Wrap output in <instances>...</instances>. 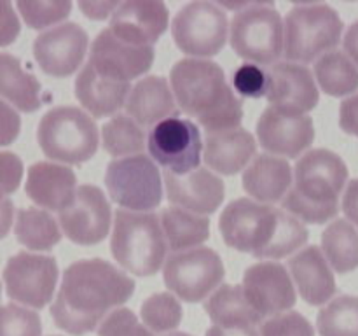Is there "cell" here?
<instances>
[{"label":"cell","instance_id":"obj_4","mask_svg":"<svg viewBox=\"0 0 358 336\" xmlns=\"http://www.w3.org/2000/svg\"><path fill=\"white\" fill-rule=\"evenodd\" d=\"M348 168L339 154L313 149L299 158L294 168V186L283 200V209L301 223L324 224L339 212Z\"/></svg>","mask_w":358,"mask_h":336},{"label":"cell","instance_id":"obj_39","mask_svg":"<svg viewBox=\"0 0 358 336\" xmlns=\"http://www.w3.org/2000/svg\"><path fill=\"white\" fill-rule=\"evenodd\" d=\"M261 336H315L311 322L299 312H285L276 317L266 318L259 326Z\"/></svg>","mask_w":358,"mask_h":336},{"label":"cell","instance_id":"obj_43","mask_svg":"<svg viewBox=\"0 0 358 336\" xmlns=\"http://www.w3.org/2000/svg\"><path fill=\"white\" fill-rule=\"evenodd\" d=\"M17 35H20V20L14 14L10 2H3L2 18H0V46L6 48L13 44Z\"/></svg>","mask_w":358,"mask_h":336},{"label":"cell","instance_id":"obj_10","mask_svg":"<svg viewBox=\"0 0 358 336\" xmlns=\"http://www.w3.org/2000/svg\"><path fill=\"white\" fill-rule=\"evenodd\" d=\"M229 21L220 4L196 0L177 10L171 21V35L185 55L208 59L219 55L227 42Z\"/></svg>","mask_w":358,"mask_h":336},{"label":"cell","instance_id":"obj_23","mask_svg":"<svg viewBox=\"0 0 358 336\" xmlns=\"http://www.w3.org/2000/svg\"><path fill=\"white\" fill-rule=\"evenodd\" d=\"M287 266L301 298L308 304L322 307L334 298L338 286L331 265L320 247L308 245L303 251L294 254Z\"/></svg>","mask_w":358,"mask_h":336},{"label":"cell","instance_id":"obj_42","mask_svg":"<svg viewBox=\"0 0 358 336\" xmlns=\"http://www.w3.org/2000/svg\"><path fill=\"white\" fill-rule=\"evenodd\" d=\"M0 167H2V192L9 196L10 192L20 188L21 177H23V161L13 153H0Z\"/></svg>","mask_w":358,"mask_h":336},{"label":"cell","instance_id":"obj_19","mask_svg":"<svg viewBox=\"0 0 358 336\" xmlns=\"http://www.w3.org/2000/svg\"><path fill=\"white\" fill-rule=\"evenodd\" d=\"M163 181L168 202L199 216H208L219 210L226 196L222 178L208 168L199 167L184 175L164 170Z\"/></svg>","mask_w":358,"mask_h":336},{"label":"cell","instance_id":"obj_49","mask_svg":"<svg viewBox=\"0 0 358 336\" xmlns=\"http://www.w3.org/2000/svg\"><path fill=\"white\" fill-rule=\"evenodd\" d=\"M205 336H261L259 331L252 326L247 328H222V326H212L208 328Z\"/></svg>","mask_w":358,"mask_h":336},{"label":"cell","instance_id":"obj_14","mask_svg":"<svg viewBox=\"0 0 358 336\" xmlns=\"http://www.w3.org/2000/svg\"><path fill=\"white\" fill-rule=\"evenodd\" d=\"M241 286L248 303L264 321L290 312L297 301L292 276L280 262L252 265L245 272Z\"/></svg>","mask_w":358,"mask_h":336},{"label":"cell","instance_id":"obj_12","mask_svg":"<svg viewBox=\"0 0 358 336\" xmlns=\"http://www.w3.org/2000/svg\"><path fill=\"white\" fill-rule=\"evenodd\" d=\"M2 279L10 300L27 308H44L55 296L58 262L48 254L20 252L7 259Z\"/></svg>","mask_w":358,"mask_h":336},{"label":"cell","instance_id":"obj_29","mask_svg":"<svg viewBox=\"0 0 358 336\" xmlns=\"http://www.w3.org/2000/svg\"><path fill=\"white\" fill-rule=\"evenodd\" d=\"M0 94L3 102L21 112L41 108V84L34 74L27 72L17 58L9 52L0 55Z\"/></svg>","mask_w":358,"mask_h":336},{"label":"cell","instance_id":"obj_1","mask_svg":"<svg viewBox=\"0 0 358 336\" xmlns=\"http://www.w3.org/2000/svg\"><path fill=\"white\" fill-rule=\"evenodd\" d=\"M135 293V280L105 259H80L63 272L51 317L73 336L94 331Z\"/></svg>","mask_w":358,"mask_h":336},{"label":"cell","instance_id":"obj_2","mask_svg":"<svg viewBox=\"0 0 358 336\" xmlns=\"http://www.w3.org/2000/svg\"><path fill=\"white\" fill-rule=\"evenodd\" d=\"M219 230L227 247L257 259H282L303 251L310 231L287 210L250 198L233 200L222 210Z\"/></svg>","mask_w":358,"mask_h":336},{"label":"cell","instance_id":"obj_3","mask_svg":"<svg viewBox=\"0 0 358 336\" xmlns=\"http://www.w3.org/2000/svg\"><path fill=\"white\" fill-rule=\"evenodd\" d=\"M170 86L182 112L196 118L206 133L240 128L243 102L227 84L226 72L213 59L184 58L171 66Z\"/></svg>","mask_w":358,"mask_h":336},{"label":"cell","instance_id":"obj_47","mask_svg":"<svg viewBox=\"0 0 358 336\" xmlns=\"http://www.w3.org/2000/svg\"><path fill=\"white\" fill-rule=\"evenodd\" d=\"M341 209L345 212L346 219L358 230V177L348 182L343 195Z\"/></svg>","mask_w":358,"mask_h":336},{"label":"cell","instance_id":"obj_13","mask_svg":"<svg viewBox=\"0 0 358 336\" xmlns=\"http://www.w3.org/2000/svg\"><path fill=\"white\" fill-rule=\"evenodd\" d=\"M199 128L189 119L171 118L154 126L147 136L150 158L164 170L184 175L199 168L203 154Z\"/></svg>","mask_w":358,"mask_h":336},{"label":"cell","instance_id":"obj_51","mask_svg":"<svg viewBox=\"0 0 358 336\" xmlns=\"http://www.w3.org/2000/svg\"><path fill=\"white\" fill-rule=\"evenodd\" d=\"M166 336H191V335H189V332H170V335Z\"/></svg>","mask_w":358,"mask_h":336},{"label":"cell","instance_id":"obj_8","mask_svg":"<svg viewBox=\"0 0 358 336\" xmlns=\"http://www.w3.org/2000/svg\"><path fill=\"white\" fill-rule=\"evenodd\" d=\"M37 142L49 160L79 164L96 153L98 126L80 108L55 107L38 121Z\"/></svg>","mask_w":358,"mask_h":336},{"label":"cell","instance_id":"obj_6","mask_svg":"<svg viewBox=\"0 0 358 336\" xmlns=\"http://www.w3.org/2000/svg\"><path fill=\"white\" fill-rule=\"evenodd\" d=\"M285 49L290 63L317 62L341 42L345 23L329 4H301L285 14Z\"/></svg>","mask_w":358,"mask_h":336},{"label":"cell","instance_id":"obj_22","mask_svg":"<svg viewBox=\"0 0 358 336\" xmlns=\"http://www.w3.org/2000/svg\"><path fill=\"white\" fill-rule=\"evenodd\" d=\"M77 178L72 168L65 164L38 161L28 168L24 191L38 206L55 212H65L76 203Z\"/></svg>","mask_w":358,"mask_h":336},{"label":"cell","instance_id":"obj_37","mask_svg":"<svg viewBox=\"0 0 358 336\" xmlns=\"http://www.w3.org/2000/svg\"><path fill=\"white\" fill-rule=\"evenodd\" d=\"M16 9L20 10L24 23L34 30L58 27L63 20H66L72 10V2L66 0H20L16 2Z\"/></svg>","mask_w":358,"mask_h":336},{"label":"cell","instance_id":"obj_36","mask_svg":"<svg viewBox=\"0 0 358 336\" xmlns=\"http://www.w3.org/2000/svg\"><path fill=\"white\" fill-rule=\"evenodd\" d=\"M140 317L152 332L170 335L180 326L184 310H182L180 301L173 294L156 293L143 301L140 308Z\"/></svg>","mask_w":358,"mask_h":336},{"label":"cell","instance_id":"obj_27","mask_svg":"<svg viewBox=\"0 0 358 336\" xmlns=\"http://www.w3.org/2000/svg\"><path fill=\"white\" fill-rule=\"evenodd\" d=\"M243 189L259 203H278L292 189V167L273 154H259L243 172Z\"/></svg>","mask_w":358,"mask_h":336},{"label":"cell","instance_id":"obj_9","mask_svg":"<svg viewBox=\"0 0 358 336\" xmlns=\"http://www.w3.org/2000/svg\"><path fill=\"white\" fill-rule=\"evenodd\" d=\"M163 177L145 154L121 158L107 164L105 186L112 202L122 210L150 212L163 200Z\"/></svg>","mask_w":358,"mask_h":336},{"label":"cell","instance_id":"obj_25","mask_svg":"<svg viewBox=\"0 0 358 336\" xmlns=\"http://www.w3.org/2000/svg\"><path fill=\"white\" fill-rule=\"evenodd\" d=\"M126 112L140 126H157L166 119L177 118V100L168 80L149 76L133 86L126 102Z\"/></svg>","mask_w":358,"mask_h":336},{"label":"cell","instance_id":"obj_44","mask_svg":"<svg viewBox=\"0 0 358 336\" xmlns=\"http://www.w3.org/2000/svg\"><path fill=\"white\" fill-rule=\"evenodd\" d=\"M339 126L348 135L358 136V93L341 102V107H339Z\"/></svg>","mask_w":358,"mask_h":336},{"label":"cell","instance_id":"obj_34","mask_svg":"<svg viewBox=\"0 0 358 336\" xmlns=\"http://www.w3.org/2000/svg\"><path fill=\"white\" fill-rule=\"evenodd\" d=\"M101 144L110 156L128 158L142 154L147 139L135 119L128 114H117L101 126Z\"/></svg>","mask_w":358,"mask_h":336},{"label":"cell","instance_id":"obj_15","mask_svg":"<svg viewBox=\"0 0 358 336\" xmlns=\"http://www.w3.org/2000/svg\"><path fill=\"white\" fill-rule=\"evenodd\" d=\"M257 140L266 153L280 158L306 154L315 140L313 119L308 114L266 107L257 121Z\"/></svg>","mask_w":358,"mask_h":336},{"label":"cell","instance_id":"obj_41","mask_svg":"<svg viewBox=\"0 0 358 336\" xmlns=\"http://www.w3.org/2000/svg\"><path fill=\"white\" fill-rule=\"evenodd\" d=\"M98 336H154L129 308H117L98 328Z\"/></svg>","mask_w":358,"mask_h":336},{"label":"cell","instance_id":"obj_21","mask_svg":"<svg viewBox=\"0 0 358 336\" xmlns=\"http://www.w3.org/2000/svg\"><path fill=\"white\" fill-rule=\"evenodd\" d=\"M110 31L133 46H152L168 28V7L159 0H126L110 18Z\"/></svg>","mask_w":358,"mask_h":336},{"label":"cell","instance_id":"obj_24","mask_svg":"<svg viewBox=\"0 0 358 336\" xmlns=\"http://www.w3.org/2000/svg\"><path fill=\"white\" fill-rule=\"evenodd\" d=\"M257 142L245 128L227 130L220 133H206L203 158L213 172L222 175H234L247 170L248 163L255 160Z\"/></svg>","mask_w":358,"mask_h":336},{"label":"cell","instance_id":"obj_32","mask_svg":"<svg viewBox=\"0 0 358 336\" xmlns=\"http://www.w3.org/2000/svg\"><path fill=\"white\" fill-rule=\"evenodd\" d=\"M322 251L336 273L358 268V231L350 220L336 219L322 233Z\"/></svg>","mask_w":358,"mask_h":336},{"label":"cell","instance_id":"obj_46","mask_svg":"<svg viewBox=\"0 0 358 336\" xmlns=\"http://www.w3.org/2000/svg\"><path fill=\"white\" fill-rule=\"evenodd\" d=\"M0 111H2V140H0V144H2V146H9V144H13L14 140L17 139V135H20V115H17L16 111L3 100L2 104H0Z\"/></svg>","mask_w":358,"mask_h":336},{"label":"cell","instance_id":"obj_7","mask_svg":"<svg viewBox=\"0 0 358 336\" xmlns=\"http://www.w3.org/2000/svg\"><path fill=\"white\" fill-rule=\"evenodd\" d=\"M229 42L240 58L276 65L285 49V24L271 2H248L231 20Z\"/></svg>","mask_w":358,"mask_h":336},{"label":"cell","instance_id":"obj_40","mask_svg":"<svg viewBox=\"0 0 358 336\" xmlns=\"http://www.w3.org/2000/svg\"><path fill=\"white\" fill-rule=\"evenodd\" d=\"M233 86L245 98H266L269 90V74L255 63H243L233 76Z\"/></svg>","mask_w":358,"mask_h":336},{"label":"cell","instance_id":"obj_35","mask_svg":"<svg viewBox=\"0 0 358 336\" xmlns=\"http://www.w3.org/2000/svg\"><path fill=\"white\" fill-rule=\"evenodd\" d=\"M317 329L320 336H358V298L343 294L320 308Z\"/></svg>","mask_w":358,"mask_h":336},{"label":"cell","instance_id":"obj_30","mask_svg":"<svg viewBox=\"0 0 358 336\" xmlns=\"http://www.w3.org/2000/svg\"><path fill=\"white\" fill-rule=\"evenodd\" d=\"M161 226L168 247L173 252L191 251L205 244L210 237V220L206 216L189 212L180 206H170L159 214Z\"/></svg>","mask_w":358,"mask_h":336},{"label":"cell","instance_id":"obj_17","mask_svg":"<svg viewBox=\"0 0 358 336\" xmlns=\"http://www.w3.org/2000/svg\"><path fill=\"white\" fill-rule=\"evenodd\" d=\"M112 224V210L100 188L83 184L70 209L59 214V226L70 241L77 245H94L107 238Z\"/></svg>","mask_w":358,"mask_h":336},{"label":"cell","instance_id":"obj_20","mask_svg":"<svg viewBox=\"0 0 358 336\" xmlns=\"http://www.w3.org/2000/svg\"><path fill=\"white\" fill-rule=\"evenodd\" d=\"M269 105L282 111L308 114L318 105V84L311 70L299 63H276L268 70Z\"/></svg>","mask_w":358,"mask_h":336},{"label":"cell","instance_id":"obj_18","mask_svg":"<svg viewBox=\"0 0 358 336\" xmlns=\"http://www.w3.org/2000/svg\"><path fill=\"white\" fill-rule=\"evenodd\" d=\"M90 46L86 30L77 23H63L44 30L34 42L35 62L52 77H69L79 70Z\"/></svg>","mask_w":358,"mask_h":336},{"label":"cell","instance_id":"obj_28","mask_svg":"<svg viewBox=\"0 0 358 336\" xmlns=\"http://www.w3.org/2000/svg\"><path fill=\"white\" fill-rule=\"evenodd\" d=\"M205 312L212 318L213 326L222 328H257L264 322V318L248 303L243 286L233 284H222L205 301Z\"/></svg>","mask_w":358,"mask_h":336},{"label":"cell","instance_id":"obj_45","mask_svg":"<svg viewBox=\"0 0 358 336\" xmlns=\"http://www.w3.org/2000/svg\"><path fill=\"white\" fill-rule=\"evenodd\" d=\"M119 4L121 2H114V0H98V2L96 0H80L79 9L90 20L103 21L107 18H112Z\"/></svg>","mask_w":358,"mask_h":336},{"label":"cell","instance_id":"obj_16","mask_svg":"<svg viewBox=\"0 0 358 336\" xmlns=\"http://www.w3.org/2000/svg\"><path fill=\"white\" fill-rule=\"evenodd\" d=\"M154 56L152 46L128 44L115 37L110 28H105L91 44L87 63L101 76L129 83L149 72Z\"/></svg>","mask_w":358,"mask_h":336},{"label":"cell","instance_id":"obj_38","mask_svg":"<svg viewBox=\"0 0 358 336\" xmlns=\"http://www.w3.org/2000/svg\"><path fill=\"white\" fill-rule=\"evenodd\" d=\"M2 336H42L41 317L37 312L21 304H3Z\"/></svg>","mask_w":358,"mask_h":336},{"label":"cell","instance_id":"obj_26","mask_svg":"<svg viewBox=\"0 0 358 336\" xmlns=\"http://www.w3.org/2000/svg\"><path fill=\"white\" fill-rule=\"evenodd\" d=\"M131 90L129 83L101 76L90 63L84 65L76 79L77 100L93 118L98 119L114 115L121 111L122 105L128 102Z\"/></svg>","mask_w":358,"mask_h":336},{"label":"cell","instance_id":"obj_31","mask_svg":"<svg viewBox=\"0 0 358 336\" xmlns=\"http://www.w3.org/2000/svg\"><path fill=\"white\" fill-rule=\"evenodd\" d=\"M313 76L329 97H352L358 90V69L345 51L334 49L318 58L313 66Z\"/></svg>","mask_w":358,"mask_h":336},{"label":"cell","instance_id":"obj_50","mask_svg":"<svg viewBox=\"0 0 358 336\" xmlns=\"http://www.w3.org/2000/svg\"><path fill=\"white\" fill-rule=\"evenodd\" d=\"M10 216H13V205H10L9 198L3 196V223H2V237H6L7 231H9L10 223Z\"/></svg>","mask_w":358,"mask_h":336},{"label":"cell","instance_id":"obj_11","mask_svg":"<svg viewBox=\"0 0 358 336\" xmlns=\"http://www.w3.org/2000/svg\"><path fill=\"white\" fill-rule=\"evenodd\" d=\"M224 275L222 259L208 247L173 252L163 266L164 286L185 303L208 300L222 286Z\"/></svg>","mask_w":358,"mask_h":336},{"label":"cell","instance_id":"obj_5","mask_svg":"<svg viewBox=\"0 0 358 336\" xmlns=\"http://www.w3.org/2000/svg\"><path fill=\"white\" fill-rule=\"evenodd\" d=\"M168 241L154 212L117 210L110 238L115 262L136 276L156 275L164 266Z\"/></svg>","mask_w":358,"mask_h":336},{"label":"cell","instance_id":"obj_33","mask_svg":"<svg viewBox=\"0 0 358 336\" xmlns=\"http://www.w3.org/2000/svg\"><path fill=\"white\" fill-rule=\"evenodd\" d=\"M14 234L30 251H51L62 240L59 224L41 209H21L16 216Z\"/></svg>","mask_w":358,"mask_h":336},{"label":"cell","instance_id":"obj_48","mask_svg":"<svg viewBox=\"0 0 358 336\" xmlns=\"http://www.w3.org/2000/svg\"><path fill=\"white\" fill-rule=\"evenodd\" d=\"M343 49L358 69V21L350 24V28L346 30L345 37H343Z\"/></svg>","mask_w":358,"mask_h":336}]
</instances>
